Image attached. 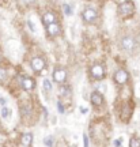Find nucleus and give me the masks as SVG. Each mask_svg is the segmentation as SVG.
I'll list each match as a JSON object with an SVG mask.
<instances>
[{
    "mask_svg": "<svg viewBox=\"0 0 140 147\" xmlns=\"http://www.w3.org/2000/svg\"><path fill=\"white\" fill-rule=\"evenodd\" d=\"M91 75H93L95 79H98V80H102L105 78V69L102 65H99V64H95L91 67Z\"/></svg>",
    "mask_w": 140,
    "mask_h": 147,
    "instance_id": "nucleus-7",
    "label": "nucleus"
},
{
    "mask_svg": "<svg viewBox=\"0 0 140 147\" xmlns=\"http://www.w3.org/2000/svg\"><path fill=\"white\" fill-rule=\"evenodd\" d=\"M60 93H61V94H67V93H68V87H61V89H60Z\"/></svg>",
    "mask_w": 140,
    "mask_h": 147,
    "instance_id": "nucleus-21",
    "label": "nucleus"
},
{
    "mask_svg": "<svg viewBox=\"0 0 140 147\" xmlns=\"http://www.w3.org/2000/svg\"><path fill=\"white\" fill-rule=\"evenodd\" d=\"M83 147H88V138H87V135H83Z\"/></svg>",
    "mask_w": 140,
    "mask_h": 147,
    "instance_id": "nucleus-18",
    "label": "nucleus"
},
{
    "mask_svg": "<svg viewBox=\"0 0 140 147\" xmlns=\"http://www.w3.org/2000/svg\"><path fill=\"white\" fill-rule=\"evenodd\" d=\"M5 79H7V71H5V68L0 67V83H4Z\"/></svg>",
    "mask_w": 140,
    "mask_h": 147,
    "instance_id": "nucleus-13",
    "label": "nucleus"
},
{
    "mask_svg": "<svg viewBox=\"0 0 140 147\" xmlns=\"http://www.w3.org/2000/svg\"><path fill=\"white\" fill-rule=\"evenodd\" d=\"M45 143H46V146H48V147H52V144H53V139H52V136H48L46 139H45Z\"/></svg>",
    "mask_w": 140,
    "mask_h": 147,
    "instance_id": "nucleus-17",
    "label": "nucleus"
},
{
    "mask_svg": "<svg viewBox=\"0 0 140 147\" xmlns=\"http://www.w3.org/2000/svg\"><path fill=\"white\" fill-rule=\"evenodd\" d=\"M8 116H10V109L3 108V109H1V117H3V119H7Z\"/></svg>",
    "mask_w": 140,
    "mask_h": 147,
    "instance_id": "nucleus-16",
    "label": "nucleus"
},
{
    "mask_svg": "<svg viewBox=\"0 0 140 147\" xmlns=\"http://www.w3.org/2000/svg\"><path fill=\"white\" fill-rule=\"evenodd\" d=\"M0 104H1V105H5V100H4V98H0Z\"/></svg>",
    "mask_w": 140,
    "mask_h": 147,
    "instance_id": "nucleus-25",
    "label": "nucleus"
},
{
    "mask_svg": "<svg viewBox=\"0 0 140 147\" xmlns=\"http://www.w3.org/2000/svg\"><path fill=\"white\" fill-rule=\"evenodd\" d=\"M82 18L86 23H93L95 19H97V12L93 10V8H86V10L82 12Z\"/></svg>",
    "mask_w": 140,
    "mask_h": 147,
    "instance_id": "nucleus-4",
    "label": "nucleus"
},
{
    "mask_svg": "<svg viewBox=\"0 0 140 147\" xmlns=\"http://www.w3.org/2000/svg\"><path fill=\"white\" fill-rule=\"evenodd\" d=\"M91 104L94 106H101L104 104V95L101 93H98V91H94L91 94Z\"/></svg>",
    "mask_w": 140,
    "mask_h": 147,
    "instance_id": "nucleus-11",
    "label": "nucleus"
},
{
    "mask_svg": "<svg viewBox=\"0 0 140 147\" xmlns=\"http://www.w3.org/2000/svg\"><path fill=\"white\" fill-rule=\"evenodd\" d=\"M114 146H116V147H121V142H120V140H114Z\"/></svg>",
    "mask_w": 140,
    "mask_h": 147,
    "instance_id": "nucleus-23",
    "label": "nucleus"
},
{
    "mask_svg": "<svg viewBox=\"0 0 140 147\" xmlns=\"http://www.w3.org/2000/svg\"><path fill=\"white\" fill-rule=\"evenodd\" d=\"M31 142H33V135H31V134H23V135H22V138H21L22 146L29 147L31 144Z\"/></svg>",
    "mask_w": 140,
    "mask_h": 147,
    "instance_id": "nucleus-12",
    "label": "nucleus"
},
{
    "mask_svg": "<svg viewBox=\"0 0 140 147\" xmlns=\"http://www.w3.org/2000/svg\"><path fill=\"white\" fill-rule=\"evenodd\" d=\"M42 22H44V25H45V26L52 25V23H56L57 22L56 12H53V11H48V12H45L44 16H42Z\"/></svg>",
    "mask_w": 140,
    "mask_h": 147,
    "instance_id": "nucleus-8",
    "label": "nucleus"
},
{
    "mask_svg": "<svg viewBox=\"0 0 140 147\" xmlns=\"http://www.w3.org/2000/svg\"><path fill=\"white\" fill-rule=\"evenodd\" d=\"M59 110H60L61 113H63V112H64V108H63V106H61V104H60V102H59Z\"/></svg>",
    "mask_w": 140,
    "mask_h": 147,
    "instance_id": "nucleus-24",
    "label": "nucleus"
},
{
    "mask_svg": "<svg viewBox=\"0 0 140 147\" xmlns=\"http://www.w3.org/2000/svg\"><path fill=\"white\" fill-rule=\"evenodd\" d=\"M27 25H29V27L31 29V32H36V27H34V25H33V22H27Z\"/></svg>",
    "mask_w": 140,
    "mask_h": 147,
    "instance_id": "nucleus-20",
    "label": "nucleus"
},
{
    "mask_svg": "<svg viewBox=\"0 0 140 147\" xmlns=\"http://www.w3.org/2000/svg\"><path fill=\"white\" fill-rule=\"evenodd\" d=\"M129 147H140V142L136 139V138H131Z\"/></svg>",
    "mask_w": 140,
    "mask_h": 147,
    "instance_id": "nucleus-14",
    "label": "nucleus"
},
{
    "mask_svg": "<svg viewBox=\"0 0 140 147\" xmlns=\"http://www.w3.org/2000/svg\"><path fill=\"white\" fill-rule=\"evenodd\" d=\"M67 79V72L64 68H56L53 71V80L57 83H64V80Z\"/></svg>",
    "mask_w": 140,
    "mask_h": 147,
    "instance_id": "nucleus-6",
    "label": "nucleus"
},
{
    "mask_svg": "<svg viewBox=\"0 0 140 147\" xmlns=\"http://www.w3.org/2000/svg\"><path fill=\"white\" fill-rule=\"evenodd\" d=\"M64 10H65V12H67V15H69V14H71V10H69V7H68V5H65V7H64Z\"/></svg>",
    "mask_w": 140,
    "mask_h": 147,
    "instance_id": "nucleus-22",
    "label": "nucleus"
},
{
    "mask_svg": "<svg viewBox=\"0 0 140 147\" xmlns=\"http://www.w3.org/2000/svg\"><path fill=\"white\" fill-rule=\"evenodd\" d=\"M118 12L121 16H131L133 15V12H135V4H133V1H124V3H121L118 5Z\"/></svg>",
    "mask_w": 140,
    "mask_h": 147,
    "instance_id": "nucleus-1",
    "label": "nucleus"
},
{
    "mask_svg": "<svg viewBox=\"0 0 140 147\" xmlns=\"http://www.w3.org/2000/svg\"><path fill=\"white\" fill-rule=\"evenodd\" d=\"M31 68L34 69L36 72H41L42 69L45 68V60L40 56H37L31 60Z\"/></svg>",
    "mask_w": 140,
    "mask_h": 147,
    "instance_id": "nucleus-5",
    "label": "nucleus"
},
{
    "mask_svg": "<svg viewBox=\"0 0 140 147\" xmlns=\"http://www.w3.org/2000/svg\"><path fill=\"white\" fill-rule=\"evenodd\" d=\"M128 78H129V75H128V72L125 71V69H117L116 72H114V82H116V84H118V86H122V84H125L127 82H128Z\"/></svg>",
    "mask_w": 140,
    "mask_h": 147,
    "instance_id": "nucleus-2",
    "label": "nucleus"
},
{
    "mask_svg": "<svg viewBox=\"0 0 140 147\" xmlns=\"http://www.w3.org/2000/svg\"><path fill=\"white\" fill-rule=\"evenodd\" d=\"M61 32V29H60V25H59V22L56 23H52V25H48L46 26V34L49 37H56L60 34Z\"/></svg>",
    "mask_w": 140,
    "mask_h": 147,
    "instance_id": "nucleus-10",
    "label": "nucleus"
},
{
    "mask_svg": "<svg viewBox=\"0 0 140 147\" xmlns=\"http://www.w3.org/2000/svg\"><path fill=\"white\" fill-rule=\"evenodd\" d=\"M121 47L124 48L125 51H129V52H132V51L135 49V47H136V41L133 40V37L125 36L124 38L121 40Z\"/></svg>",
    "mask_w": 140,
    "mask_h": 147,
    "instance_id": "nucleus-3",
    "label": "nucleus"
},
{
    "mask_svg": "<svg viewBox=\"0 0 140 147\" xmlns=\"http://www.w3.org/2000/svg\"><path fill=\"white\" fill-rule=\"evenodd\" d=\"M21 84L23 90H26V91H30L36 87V80L30 76H26V78H21Z\"/></svg>",
    "mask_w": 140,
    "mask_h": 147,
    "instance_id": "nucleus-9",
    "label": "nucleus"
},
{
    "mask_svg": "<svg viewBox=\"0 0 140 147\" xmlns=\"http://www.w3.org/2000/svg\"><path fill=\"white\" fill-rule=\"evenodd\" d=\"M80 112H82V113H86V112H87V109H86V108H82V109H80Z\"/></svg>",
    "mask_w": 140,
    "mask_h": 147,
    "instance_id": "nucleus-26",
    "label": "nucleus"
},
{
    "mask_svg": "<svg viewBox=\"0 0 140 147\" xmlns=\"http://www.w3.org/2000/svg\"><path fill=\"white\" fill-rule=\"evenodd\" d=\"M44 87L46 91H50L52 90V83L49 82V79H44Z\"/></svg>",
    "mask_w": 140,
    "mask_h": 147,
    "instance_id": "nucleus-15",
    "label": "nucleus"
},
{
    "mask_svg": "<svg viewBox=\"0 0 140 147\" xmlns=\"http://www.w3.org/2000/svg\"><path fill=\"white\" fill-rule=\"evenodd\" d=\"M18 1H21V3H23V4H33L36 0H18Z\"/></svg>",
    "mask_w": 140,
    "mask_h": 147,
    "instance_id": "nucleus-19",
    "label": "nucleus"
}]
</instances>
